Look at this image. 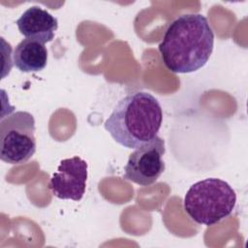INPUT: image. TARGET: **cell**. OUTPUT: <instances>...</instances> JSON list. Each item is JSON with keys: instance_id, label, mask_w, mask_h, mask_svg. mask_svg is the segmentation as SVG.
Listing matches in <instances>:
<instances>
[{"instance_id": "ba28073f", "label": "cell", "mask_w": 248, "mask_h": 248, "mask_svg": "<svg viewBox=\"0 0 248 248\" xmlns=\"http://www.w3.org/2000/svg\"><path fill=\"white\" fill-rule=\"evenodd\" d=\"M13 62L20 72H40L46 66L47 49L44 44L24 39L14 49Z\"/></svg>"}, {"instance_id": "7a4b0ae2", "label": "cell", "mask_w": 248, "mask_h": 248, "mask_svg": "<svg viewBox=\"0 0 248 248\" xmlns=\"http://www.w3.org/2000/svg\"><path fill=\"white\" fill-rule=\"evenodd\" d=\"M162 121L159 101L148 92L137 91L116 104L104 127L117 143L135 149L157 136Z\"/></svg>"}, {"instance_id": "5b68a950", "label": "cell", "mask_w": 248, "mask_h": 248, "mask_svg": "<svg viewBox=\"0 0 248 248\" xmlns=\"http://www.w3.org/2000/svg\"><path fill=\"white\" fill-rule=\"evenodd\" d=\"M165 141L158 136L135 148L128 158L123 177L140 186L153 184L165 170Z\"/></svg>"}, {"instance_id": "8992f818", "label": "cell", "mask_w": 248, "mask_h": 248, "mask_svg": "<svg viewBox=\"0 0 248 248\" xmlns=\"http://www.w3.org/2000/svg\"><path fill=\"white\" fill-rule=\"evenodd\" d=\"M87 167L78 156L62 160L48 183L51 193L61 200L80 201L86 189Z\"/></svg>"}, {"instance_id": "3957f363", "label": "cell", "mask_w": 248, "mask_h": 248, "mask_svg": "<svg viewBox=\"0 0 248 248\" xmlns=\"http://www.w3.org/2000/svg\"><path fill=\"white\" fill-rule=\"evenodd\" d=\"M236 202L232 186L220 178H205L193 184L187 191L183 207L196 223L212 226L231 215Z\"/></svg>"}, {"instance_id": "277c9868", "label": "cell", "mask_w": 248, "mask_h": 248, "mask_svg": "<svg viewBox=\"0 0 248 248\" xmlns=\"http://www.w3.org/2000/svg\"><path fill=\"white\" fill-rule=\"evenodd\" d=\"M35 119L28 111L18 110L1 118L0 158L16 165L27 162L36 152Z\"/></svg>"}, {"instance_id": "6da1fadb", "label": "cell", "mask_w": 248, "mask_h": 248, "mask_svg": "<svg viewBox=\"0 0 248 248\" xmlns=\"http://www.w3.org/2000/svg\"><path fill=\"white\" fill-rule=\"evenodd\" d=\"M213 46L214 33L207 18L201 14H185L169 25L158 48L170 72L187 74L207 63Z\"/></svg>"}, {"instance_id": "52a82bcc", "label": "cell", "mask_w": 248, "mask_h": 248, "mask_svg": "<svg viewBox=\"0 0 248 248\" xmlns=\"http://www.w3.org/2000/svg\"><path fill=\"white\" fill-rule=\"evenodd\" d=\"M16 23L20 34L26 39L44 45L53 40L58 27L57 18L38 6L28 8Z\"/></svg>"}]
</instances>
